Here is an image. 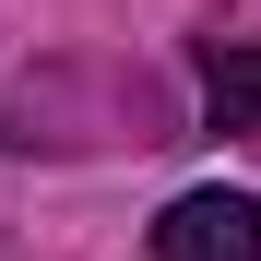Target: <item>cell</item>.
Returning a JSON list of instances; mask_svg holds the SVG:
<instances>
[{"label": "cell", "instance_id": "6da1fadb", "mask_svg": "<svg viewBox=\"0 0 261 261\" xmlns=\"http://www.w3.org/2000/svg\"><path fill=\"white\" fill-rule=\"evenodd\" d=\"M154 261H261V202L249 190H178L154 226Z\"/></svg>", "mask_w": 261, "mask_h": 261}, {"label": "cell", "instance_id": "7a4b0ae2", "mask_svg": "<svg viewBox=\"0 0 261 261\" xmlns=\"http://www.w3.org/2000/svg\"><path fill=\"white\" fill-rule=\"evenodd\" d=\"M202 107H214V130H261V48H214L202 60Z\"/></svg>", "mask_w": 261, "mask_h": 261}]
</instances>
